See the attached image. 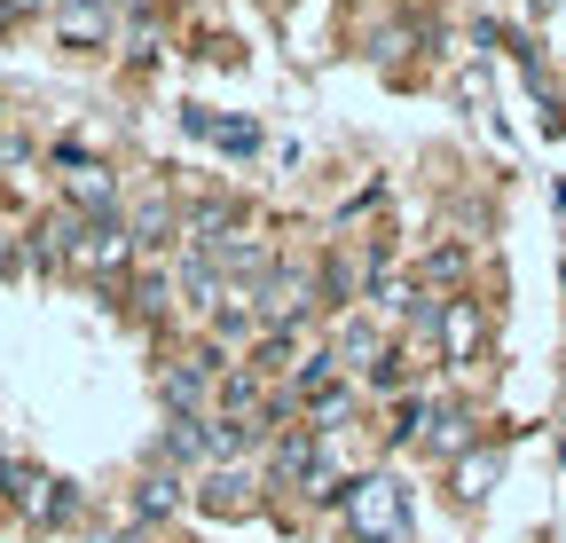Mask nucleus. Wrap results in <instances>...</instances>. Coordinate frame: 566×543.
<instances>
[{"mask_svg": "<svg viewBox=\"0 0 566 543\" xmlns=\"http://www.w3.org/2000/svg\"><path fill=\"white\" fill-rule=\"evenodd\" d=\"M126 252H134V237H126L118 221H87L80 237H71V260H80L87 276H118V268H126Z\"/></svg>", "mask_w": 566, "mask_h": 543, "instance_id": "f03ea898", "label": "nucleus"}, {"mask_svg": "<svg viewBox=\"0 0 566 543\" xmlns=\"http://www.w3.org/2000/svg\"><path fill=\"white\" fill-rule=\"evenodd\" d=\"M346 520L363 528V535H378V543H394V535H401V489L386 481V472L354 481V497H346Z\"/></svg>", "mask_w": 566, "mask_h": 543, "instance_id": "f257e3e1", "label": "nucleus"}, {"mask_svg": "<svg viewBox=\"0 0 566 543\" xmlns=\"http://www.w3.org/2000/svg\"><path fill=\"white\" fill-rule=\"evenodd\" d=\"M252 497H244V481H229V472H221V481H205V512H244Z\"/></svg>", "mask_w": 566, "mask_h": 543, "instance_id": "423d86ee", "label": "nucleus"}, {"mask_svg": "<svg viewBox=\"0 0 566 543\" xmlns=\"http://www.w3.org/2000/svg\"><path fill=\"white\" fill-rule=\"evenodd\" d=\"M495 489V457H464L457 464V497H488Z\"/></svg>", "mask_w": 566, "mask_h": 543, "instance_id": "39448f33", "label": "nucleus"}, {"mask_svg": "<svg viewBox=\"0 0 566 543\" xmlns=\"http://www.w3.org/2000/svg\"><path fill=\"white\" fill-rule=\"evenodd\" d=\"M71 197H80L87 213H103V206H111L118 189H111V174H103V166H80V174H71Z\"/></svg>", "mask_w": 566, "mask_h": 543, "instance_id": "20e7f679", "label": "nucleus"}, {"mask_svg": "<svg viewBox=\"0 0 566 543\" xmlns=\"http://www.w3.org/2000/svg\"><path fill=\"white\" fill-rule=\"evenodd\" d=\"M472 347H480V307H472V300H449V315H441V355L464 363Z\"/></svg>", "mask_w": 566, "mask_h": 543, "instance_id": "7ed1b4c3", "label": "nucleus"}]
</instances>
